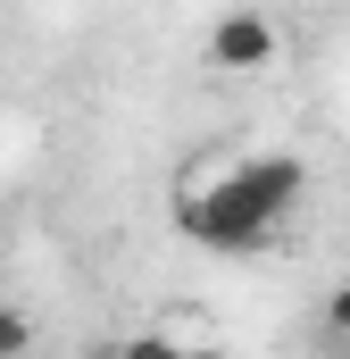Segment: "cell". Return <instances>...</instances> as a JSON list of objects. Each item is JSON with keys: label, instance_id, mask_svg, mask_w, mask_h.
Segmentation results:
<instances>
[{"label": "cell", "instance_id": "cell-5", "mask_svg": "<svg viewBox=\"0 0 350 359\" xmlns=\"http://www.w3.org/2000/svg\"><path fill=\"white\" fill-rule=\"evenodd\" d=\"M92 359H117V351H92Z\"/></svg>", "mask_w": 350, "mask_h": 359}, {"label": "cell", "instance_id": "cell-3", "mask_svg": "<svg viewBox=\"0 0 350 359\" xmlns=\"http://www.w3.org/2000/svg\"><path fill=\"white\" fill-rule=\"evenodd\" d=\"M117 359H225V351H192L175 334H134V343H117Z\"/></svg>", "mask_w": 350, "mask_h": 359}, {"label": "cell", "instance_id": "cell-1", "mask_svg": "<svg viewBox=\"0 0 350 359\" xmlns=\"http://www.w3.org/2000/svg\"><path fill=\"white\" fill-rule=\"evenodd\" d=\"M300 192H309V168L284 159V151H259V159H234L209 192H183V201H175V226H183L192 243L225 251V259H251V251L275 243V226L292 217Z\"/></svg>", "mask_w": 350, "mask_h": 359}, {"label": "cell", "instance_id": "cell-2", "mask_svg": "<svg viewBox=\"0 0 350 359\" xmlns=\"http://www.w3.org/2000/svg\"><path fill=\"white\" fill-rule=\"evenodd\" d=\"M275 50H284V34H275V17H259V8H225L209 25V67H225V76H267Z\"/></svg>", "mask_w": 350, "mask_h": 359}, {"label": "cell", "instance_id": "cell-4", "mask_svg": "<svg viewBox=\"0 0 350 359\" xmlns=\"http://www.w3.org/2000/svg\"><path fill=\"white\" fill-rule=\"evenodd\" d=\"M25 351H34V318L17 301H0V359H25Z\"/></svg>", "mask_w": 350, "mask_h": 359}]
</instances>
